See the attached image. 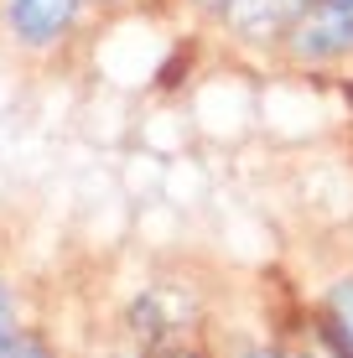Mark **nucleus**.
I'll return each instance as SVG.
<instances>
[{"label":"nucleus","mask_w":353,"mask_h":358,"mask_svg":"<svg viewBox=\"0 0 353 358\" xmlns=\"http://www.w3.org/2000/svg\"><path fill=\"white\" fill-rule=\"evenodd\" d=\"M338 6H348V10H353V0H338Z\"/></svg>","instance_id":"10"},{"label":"nucleus","mask_w":353,"mask_h":358,"mask_svg":"<svg viewBox=\"0 0 353 358\" xmlns=\"http://www.w3.org/2000/svg\"><path fill=\"white\" fill-rule=\"evenodd\" d=\"M254 358H260V353H254Z\"/></svg>","instance_id":"11"},{"label":"nucleus","mask_w":353,"mask_h":358,"mask_svg":"<svg viewBox=\"0 0 353 358\" xmlns=\"http://www.w3.org/2000/svg\"><path fill=\"white\" fill-rule=\"evenodd\" d=\"M166 358H198V353H166Z\"/></svg>","instance_id":"8"},{"label":"nucleus","mask_w":353,"mask_h":358,"mask_svg":"<svg viewBox=\"0 0 353 358\" xmlns=\"http://www.w3.org/2000/svg\"><path fill=\"white\" fill-rule=\"evenodd\" d=\"M203 6H224V0H203Z\"/></svg>","instance_id":"9"},{"label":"nucleus","mask_w":353,"mask_h":358,"mask_svg":"<svg viewBox=\"0 0 353 358\" xmlns=\"http://www.w3.org/2000/svg\"><path fill=\"white\" fill-rule=\"evenodd\" d=\"M0 358H47V353L36 348V343H16V338H10V348L0 353Z\"/></svg>","instance_id":"7"},{"label":"nucleus","mask_w":353,"mask_h":358,"mask_svg":"<svg viewBox=\"0 0 353 358\" xmlns=\"http://www.w3.org/2000/svg\"><path fill=\"white\" fill-rule=\"evenodd\" d=\"M10 348V296L0 291V353Z\"/></svg>","instance_id":"6"},{"label":"nucleus","mask_w":353,"mask_h":358,"mask_svg":"<svg viewBox=\"0 0 353 358\" xmlns=\"http://www.w3.org/2000/svg\"><path fill=\"white\" fill-rule=\"evenodd\" d=\"M73 10H78V0H10V27L21 42L42 47L73 21Z\"/></svg>","instance_id":"3"},{"label":"nucleus","mask_w":353,"mask_h":358,"mask_svg":"<svg viewBox=\"0 0 353 358\" xmlns=\"http://www.w3.org/2000/svg\"><path fill=\"white\" fill-rule=\"evenodd\" d=\"M333 332H338V343L348 348V358H353V286H338L333 291Z\"/></svg>","instance_id":"5"},{"label":"nucleus","mask_w":353,"mask_h":358,"mask_svg":"<svg viewBox=\"0 0 353 358\" xmlns=\"http://www.w3.org/2000/svg\"><path fill=\"white\" fill-rule=\"evenodd\" d=\"M291 358H348V348L338 343L333 322H307L296 338V348H291Z\"/></svg>","instance_id":"4"},{"label":"nucleus","mask_w":353,"mask_h":358,"mask_svg":"<svg viewBox=\"0 0 353 358\" xmlns=\"http://www.w3.org/2000/svg\"><path fill=\"white\" fill-rule=\"evenodd\" d=\"M291 36H296L301 57H327L353 47V10L338 6V0H322V6H307L296 21H291Z\"/></svg>","instance_id":"1"},{"label":"nucleus","mask_w":353,"mask_h":358,"mask_svg":"<svg viewBox=\"0 0 353 358\" xmlns=\"http://www.w3.org/2000/svg\"><path fill=\"white\" fill-rule=\"evenodd\" d=\"M307 6L312 0H224V16H229V27L239 36L265 42V36H281Z\"/></svg>","instance_id":"2"}]
</instances>
